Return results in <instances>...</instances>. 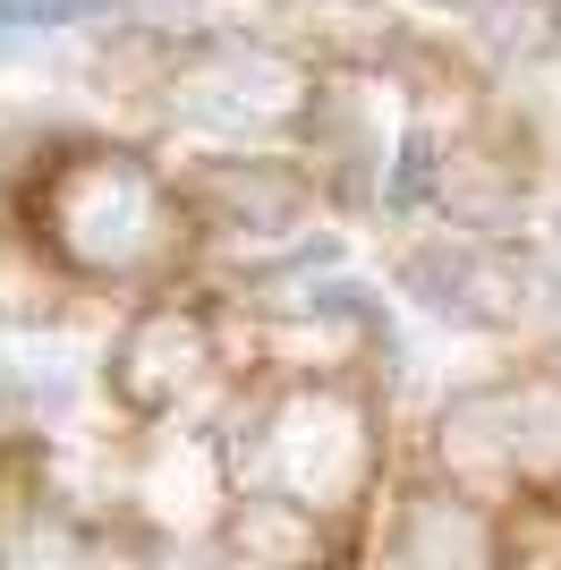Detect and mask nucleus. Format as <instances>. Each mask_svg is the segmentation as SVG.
Masks as SVG:
<instances>
[{"instance_id":"nucleus-7","label":"nucleus","mask_w":561,"mask_h":570,"mask_svg":"<svg viewBox=\"0 0 561 570\" xmlns=\"http://www.w3.org/2000/svg\"><path fill=\"white\" fill-rule=\"evenodd\" d=\"M553 247H561V230H553Z\"/></svg>"},{"instance_id":"nucleus-3","label":"nucleus","mask_w":561,"mask_h":570,"mask_svg":"<svg viewBox=\"0 0 561 570\" xmlns=\"http://www.w3.org/2000/svg\"><path fill=\"white\" fill-rule=\"evenodd\" d=\"M187 214L205 230H247V238H273L315 205V179L280 154H213L196 179H187Z\"/></svg>"},{"instance_id":"nucleus-4","label":"nucleus","mask_w":561,"mask_h":570,"mask_svg":"<svg viewBox=\"0 0 561 570\" xmlns=\"http://www.w3.org/2000/svg\"><path fill=\"white\" fill-rule=\"evenodd\" d=\"M400 289L417 298L434 324H493V256L476 238L443 230V238H417L409 256H400Z\"/></svg>"},{"instance_id":"nucleus-5","label":"nucleus","mask_w":561,"mask_h":570,"mask_svg":"<svg viewBox=\"0 0 561 570\" xmlns=\"http://www.w3.org/2000/svg\"><path fill=\"white\" fill-rule=\"evenodd\" d=\"M493 43L519 51V60H544V51H561V0H493Z\"/></svg>"},{"instance_id":"nucleus-2","label":"nucleus","mask_w":561,"mask_h":570,"mask_svg":"<svg viewBox=\"0 0 561 570\" xmlns=\"http://www.w3.org/2000/svg\"><path fill=\"white\" fill-rule=\"evenodd\" d=\"M315 60L273 35H247V26H213V35H187L170 51L163 102L170 119L205 128V137H256V128H289V119L315 111Z\"/></svg>"},{"instance_id":"nucleus-6","label":"nucleus","mask_w":561,"mask_h":570,"mask_svg":"<svg viewBox=\"0 0 561 570\" xmlns=\"http://www.w3.org/2000/svg\"><path fill=\"white\" fill-rule=\"evenodd\" d=\"M417 9H468V0H417Z\"/></svg>"},{"instance_id":"nucleus-1","label":"nucleus","mask_w":561,"mask_h":570,"mask_svg":"<svg viewBox=\"0 0 561 570\" xmlns=\"http://www.w3.org/2000/svg\"><path fill=\"white\" fill-rule=\"evenodd\" d=\"M35 222L51 230V247L94 273H137L187 230V196L179 179L128 154V145H77L43 170L35 188ZM35 230V238H43Z\"/></svg>"}]
</instances>
